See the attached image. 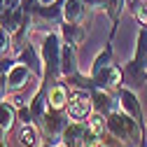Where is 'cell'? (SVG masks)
<instances>
[{
    "instance_id": "obj_16",
    "label": "cell",
    "mask_w": 147,
    "mask_h": 147,
    "mask_svg": "<svg viewBox=\"0 0 147 147\" xmlns=\"http://www.w3.org/2000/svg\"><path fill=\"white\" fill-rule=\"evenodd\" d=\"M19 145L21 147H40L42 145V131H40V126L35 121L24 124L21 133H19Z\"/></svg>"
},
{
    "instance_id": "obj_8",
    "label": "cell",
    "mask_w": 147,
    "mask_h": 147,
    "mask_svg": "<svg viewBox=\"0 0 147 147\" xmlns=\"http://www.w3.org/2000/svg\"><path fill=\"white\" fill-rule=\"evenodd\" d=\"M91 80H94V84L98 89H105V91H117L124 82V70L115 63H110L105 68H100L96 75H91Z\"/></svg>"
},
{
    "instance_id": "obj_9",
    "label": "cell",
    "mask_w": 147,
    "mask_h": 147,
    "mask_svg": "<svg viewBox=\"0 0 147 147\" xmlns=\"http://www.w3.org/2000/svg\"><path fill=\"white\" fill-rule=\"evenodd\" d=\"M117 103H119V110H124L126 115H131L133 119H138V121H142L145 124V115H142V105H140V100H138V94L133 89H128V86H119L117 91Z\"/></svg>"
},
{
    "instance_id": "obj_28",
    "label": "cell",
    "mask_w": 147,
    "mask_h": 147,
    "mask_svg": "<svg viewBox=\"0 0 147 147\" xmlns=\"http://www.w3.org/2000/svg\"><path fill=\"white\" fill-rule=\"evenodd\" d=\"M96 147H100V145H96Z\"/></svg>"
},
{
    "instance_id": "obj_25",
    "label": "cell",
    "mask_w": 147,
    "mask_h": 147,
    "mask_svg": "<svg viewBox=\"0 0 147 147\" xmlns=\"http://www.w3.org/2000/svg\"><path fill=\"white\" fill-rule=\"evenodd\" d=\"M40 147H54V145H49V142H45V145H40Z\"/></svg>"
},
{
    "instance_id": "obj_19",
    "label": "cell",
    "mask_w": 147,
    "mask_h": 147,
    "mask_svg": "<svg viewBox=\"0 0 147 147\" xmlns=\"http://www.w3.org/2000/svg\"><path fill=\"white\" fill-rule=\"evenodd\" d=\"M84 124H86V128H89V131H91V133H96L98 138H100V136L105 133V115L96 112V110H94V112L89 115V119H86Z\"/></svg>"
},
{
    "instance_id": "obj_7",
    "label": "cell",
    "mask_w": 147,
    "mask_h": 147,
    "mask_svg": "<svg viewBox=\"0 0 147 147\" xmlns=\"http://www.w3.org/2000/svg\"><path fill=\"white\" fill-rule=\"evenodd\" d=\"M94 7L84 0H61V14H63V21L68 24H82L86 26L94 16Z\"/></svg>"
},
{
    "instance_id": "obj_22",
    "label": "cell",
    "mask_w": 147,
    "mask_h": 147,
    "mask_svg": "<svg viewBox=\"0 0 147 147\" xmlns=\"http://www.w3.org/2000/svg\"><path fill=\"white\" fill-rule=\"evenodd\" d=\"M133 16H136V21H138L140 26H147V5H142V7L133 14Z\"/></svg>"
},
{
    "instance_id": "obj_18",
    "label": "cell",
    "mask_w": 147,
    "mask_h": 147,
    "mask_svg": "<svg viewBox=\"0 0 147 147\" xmlns=\"http://www.w3.org/2000/svg\"><path fill=\"white\" fill-rule=\"evenodd\" d=\"M110 63H112V40H110V42L98 51V56L91 61V68L86 70V75H89V77H91V75H96L100 68H105V65H110Z\"/></svg>"
},
{
    "instance_id": "obj_20",
    "label": "cell",
    "mask_w": 147,
    "mask_h": 147,
    "mask_svg": "<svg viewBox=\"0 0 147 147\" xmlns=\"http://www.w3.org/2000/svg\"><path fill=\"white\" fill-rule=\"evenodd\" d=\"M12 54H14V35L0 28V56H12Z\"/></svg>"
},
{
    "instance_id": "obj_2",
    "label": "cell",
    "mask_w": 147,
    "mask_h": 147,
    "mask_svg": "<svg viewBox=\"0 0 147 147\" xmlns=\"http://www.w3.org/2000/svg\"><path fill=\"white\" fill-rule=\"evenodd\" d=\"M105 131H110L112 136L121 138L124 142H128L131 147H138L142 140V131H145V124L133 119L131 115H126L124 110H115L105 117Z\"/></svg>"
},
{
    "instance_id": "obj_6",
    "label": "cell",
    "mask_w": 147,
    "mask_h": 147,
    "mask_svg": "<svg viewBox=\"0 0 147 147\" xmlns=\"http://www.w3.org/2000/svg\"><path fill=\"white\" fill-rule=\"evenodd\" d=\"M65 112L72 121H86L89 115L94 112V98H91V91L86 89H75L70 91V100L65 105Z\"/></svg>"
},
{
    "instance_id": "obj_13",
    "label": "cell",
    "mask_w": 147,
    "mask_h": 147,
    "mask_svg": "<svg viewBox=\"0 0 147 147\" xmlns=\"http://www.w3.org/2000/svg\"><path fill=\"white\" fill-rule=\"evenodd\" d=\"M24 21H26V14H24V7L21 5L19 7H7V9L0 12V28L9 30L12 35H16V33L21 30Z\"/></svg>"
},
{
    "instance_id": "obj_1",
    "label": "cell",
    "mask_w": 147,
    "mask_h": 147,
    "mask_svg": "<svg viewBox=\"0 0 147 147\" xmlns=\"http://www.w3.org/2000/svg\"><path fill=\"white\" fill-rule=\"evenodd\" d=\"M61 49L63 40L59 30H51L42 35V45H40V59H42V80L40 84L51 86L54 82L61 80Z\"/></svg>"
},
{
    "instance_id": "obj_5",
    "label": "cell",
    "mask_w": 147,
    "mask_h": 147,
    "mask_svg": "<svg viewBox=\"0 0 147 147\" xmlns=\"http://www.w3.org/2000/svg\"><path fill=\"white\" fill-rule=\"evenodd\" d=\"M40 75L35 72L30 65L21 63V61H14L12 68L7 70V89L9 94H14V91H24L28 84H40Z\"/></svg>"
},
{
    "instance_id": "obj_23",
    "label": "cell",
    "mask_w": 147,
    "mask_h": 147,
    "mask_svg": "<svg viewBox=\"0 0 147 147\" xmlns=\"http://www.w3.org/2000/svg\"><path fill=\"white\" fill-rule=\"evenodd\" d=\"M38 3H40V5H54L56 0H38Z\"/></svg>"
},
{
    "instance_id": "obj_12",
    "label": "cell",
    "mask_w": 147,
    "mask_h": 147,
    "mask_svg": "<svg viewBox=\"0 0 147 147\" xmlns=\"http://www.w3.org/2000/svg\"><path fill=\"white\" fill-rule=\"evenodd\" d=\"M80 63H77V47L72 45H65L63 42V49H61V80H70L80 75Z\"/></svg>"
},
{
    "instance_id": "obj_3",
    "label": "cell",
    "mask_w": 147,
    "mask_h": 147,
    "mask_svg": "<svg viewBox=\"0 0 147 147\" xmlns=\"http://www.w3.org/2000/svg\"><path fill=\"white\" fill-rule=\"evenodd\" d=\"M40 126V131H42V140H47L49 145H61V136H63V128L70 124V117H68V112L65 110H49L47 107V112L35 121Z\"/></svg>"
},
{
    "instance_id": "obj_11",
    "label": "cell",
    "mask_w": 147,
    "mask_h": 147,
    "mask_svg": "<svg viewBox=\"0 0 147 147\" xmlns=\"http://www.w3.org/2000/svg\"><path fill=\"white\" fill-rule=\"evenodd\" d=\"M91 98H94V110L100 115H110L115 112V110H119V103H117V94L115 91H105V89H94L91 91Z\"/></svg>"
},
{
    "instance_id": "obj_10",
    "label": "cell",
    "mask_w": 147,
    "mask_h": 147,
    "mask_svg": "<svg viewBox=\"0 0 147 147\" xmlns=\"http://www.w3.org/2000/svg\"><path fill=\"white\" fill-rule=\"evenodd\" d=\"M68 100H70V86H68V82L59 80V82H54L47 89V107L49 110H59V112H61V110H65Z\"/></svg>"
},
{
    "instance_id": "obj_15",
    "label": "cell",
    "mask_w": 147,
    "mask_h": 147,
    "mask_svg": "<svg viewBox=\"0 0 147 147\" xmlns=\"http://www.w3.org/2000/svg\"><path fill=\"white\" fill-rule=\"evenodd\" d=\"M94 9H100L110 16V21H112V33H110V38L117 33V26H119V19L124 14V0H94Z\"/></svg>"
},
{
    "instance_id": "obj_27",
    "label": "cell",
    "mask_w": 147,
    "mask_h": 147,
    "mask_svg": "<svg viewBox=\"0 0 147 147\" xmlns=\"http://www.w3.org/2000/svg\"><path fill=\"white\" fill-rule=\"evenodd\" d=\"M145 142H147V136H145Z\"/></svg>"
},
{
    "instance_id": "obj_24",
    "label": "cell",
    "mask_w": 147,
    "mask_h": 147,
    "mask_svg": "<svg viewBox=\"0 0 147 147\" xmlns=\"http://www.w3.org/2000/svg\"><path fill=\"white\" fill-rule=\"evenodd\" d=\"M0 147H9V145H7V140H5V138H3V140H0Z\"/></svg>"
},
{
    "instance_id": "obj_4",
    "label": "cell",
    "mask_w": 147,
    "mask_h": 147,
    "mask_svg": "<svg viewBox=\"0 0 147 147\" xmlns=\"http://www.w3.org/2000/svg\"><path fill=\"white\" fill-rule=\"evenodd\" d=\"M145 70H147V26H140L138 38H136V51L133 59L126 63L124 72L138 80V84L145 82Z\"/></svg>"
},
{
    "instance_id": "obj_26",
    "label": "cell",
    "mask_w": 147,
    "mask_h": 147,
    "mask_svg": "<svg viewBox=\"0 0 147 147\" xmlns=\"http://www.w3.org/2000/svg\"><path fill=\"white\" fill-rule=\"evenodd\" d=\"M142 5H147V0H142Z\"/></svg>"
},
{
    "instance_id": "obj_17",
    "label": "cell",
    "mask_w": 147,
    "mask_h": 147,
    "mask_svg": "<svg viewBox=\"0 0 147 147\" xmlns=\"http://www.w3.org/2000/svg\"><path fill=\"white\" fill-rule=\"evenodd\" d=\"M16 119H19V115H16V107L5 98V100H0V128H3L5 133H9Z\"/></svg>"
},
{
    "instance_id": "obj_21",
    "label": "cell",
    "mask_w": 147,
    "mask_h": 147,
    "mask_svg": "<svg viewBox=\"0 0 147 147\" xmlns=\"http://www.w3.org/2000/svg\"><path fill=\"white\" fill-rule=\"evenodd\" d=\"M140 7H142V0H124V12L128 14H136Z\"/></svg>"
},
{
    "instance_id": "obj_14",
    "label": "cell",
    "mask_w": 147,
    "mask_h": 147,
    "mask_svg": "<svg viewBox=\"0 0 147 147\" xmlns=\"http://www.w3.org/2000/svg\"><path fill=\"white\" fill-rule=\"evenodd\" d=\"M59 35H61V40L65 45H72V47H80L86 38V26L82 24H68V21H61L59 24Z\"/></svg>"
}]
</instances>
